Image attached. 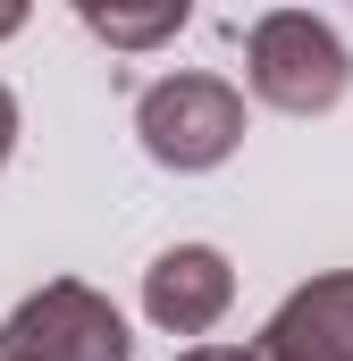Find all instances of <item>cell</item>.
<instances>
[{"mask_svg": "<svg viewBox=\"0 0 353 361\" xmlns=\"http://www.w3.org/2000/svg\"><path fill=\"white\" fill-rule=\"evenodd\" d=\"M244 68H253V92H261L269 109H286V118H320V109H337L345 101V42L320 25V17H303V8H277L253 25V42H244Z\"/></svg>", "mask_w": 353, "mask_h": 361, "instance_id": "6da1fadb", "label": "cell"}, {"mask_svg": "<svg viewBox=\"0 0 353 361\" xmlns=\"http://www.w3.org/2000/svg\"><path fill=\"white\" fill-rule=\"evenodd\" d=\"M135 135L160 169H219L244 143V92L219 76H160L135 101Z\"/></svg>", "mask_w": 353, "mask_h": 361, "instance_id": "7a4b0ae2", "label": "cell"}, {"mask_svg": "<svg viewBox=\"0 0 353 361\" xmlns=\"http://www.w3.org/2000/svg\"><path fill=\"white\" fill-rule=\"evenodd\" d=\"M0 361H126V319H118L92 286L59 277V286L25 294V302L8 311Z\"/></svg>", "mask_w": 353, "mask_h": 361, "instance_id": "3957f363", "label": "cell"}, {"mask_svg": "<svg viewBox=\"0 0 353 361\" xmlns=\"http://www.w3.org/2000/svg\"><path fill=\"white\" fill-rule=\"evenodd\" d=\"M227 294H236V269H227L210 244H176V252H160V261L143 269V311H152L160 328H176V336H202V328L227 311Z\"/></svg>", "mask_w": 353, "mask_h": 361, "instance_id": "277c9868", "label": "cell"}, {"mask_svg": "<svg viewBox=\"0 0 353 361\" xmlns=\"http://www.w3.org/2000/svg\"><path fill=\"white\" fill-rule=\"evenodd\" d=\"M269 361H353V269L311 277L303 294H286V311L261 336Z\"/></svg>", "mask_w": 353, "mask_h": 361, "instance_id": "5b68a950", "label": "cell"}, {"mask_svg": "<svg viewBox=\"0 0 353 361\" xmlns=\"http://www.w3.org/2000/svg\"><path fill=\"white\" fill-rule=\"evenodd\" d=\"M85 25L118 51H143V42H169L185 25V0H160V8H85Z\"/></svg>", "mask_w": 353, "mask_h": 361, "instance_id": "8992f818", "label": "cell"}, {"mask_svg": "<svg viewBox=\"0 0 353 361\" xmlns=\"http://www.w3.org/2000/svg\"><path fill=\"white\" fill-rule=\"evenodd\" d=\"M176 361H269L261 345H253V353H244V345H193V353H176Z\"/></svg>", "mask_w": 353, "mask_h": 361, "instance_id": "52a82bcc", "label": "cell"}, {"mask_svg": "<svg viewBox=\"0 0 353 361\" xmlns=\"http://www.w3.org/2000/svg\"><path fill=\"white\" fill-rule=\"evenodd\" d=\"M8 143H17V101H8V85H0V160H8Z\"/></svg>", "mask_w": 353, "mask_h": 361, "instance_id": "ba28073f", "label": "cell"}, {"mask_svg": "<svg viewBox=\"0 0 353 361\" xmlns=\"http://www.w3.org/2000/svg\"><path fill=\"white\" fill-rule=\"evenodd\" d=\"M17 25H25V8H8V0H0V34H17Z\"/></svg>", "mask_w": 353, "mask_h": 361, "instance_id": "9c48e42d", "label": "cell"}]
</instances>
